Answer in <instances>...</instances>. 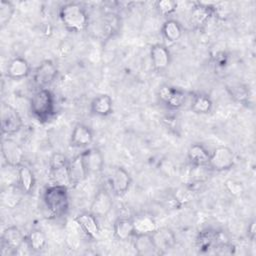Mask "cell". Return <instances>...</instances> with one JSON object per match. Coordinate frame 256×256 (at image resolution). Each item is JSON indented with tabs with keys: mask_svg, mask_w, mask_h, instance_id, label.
Returning a JSON list of instances; mask_svg holds the SVG:
<instances>
[{
	"mask_svg": "<svg viewBox=\"0 0 256 256\" xmlns=\"http://www.w3.org/2000/svg\"><path fill=\"white\" fill-rule=\"evenodd\" d=\"M59 18L64 27L73 33L84 31L89 22L86 10L75 2L64 4L59 10Z\"/></svg>",
	"mask_w": 256,
	"mask_h": 256,
	"instance_id": "6da1fadb",
	"label": "cell"
},
{
	"mask_svg": "<svg viewBox=\"0 0 256 256\" xmlns=\"http://www.w3.org/2000/svg\"><path fill=\"white\" fill-rule=\"evenodd\" d=\"M30 109L40 121L50 119L55 109V100L52 92L47 88H42L35 92L30 100Z\"/></svg>",
	"mask_w": 256,
	"mask_h": 256,
	"instance_id": "7a4b0ae2",
	"label": "cell"
},
{
	"mask_svg": "<svg viewBox=\"0 0 256 256\" xmlns=\"http://www.w3.org/2000/svg\"><path fill=\"white\" fill-rule=\"evenodd\" d=\"M44 202L52 215L64 214L68 208L67 187L53 185L47 188L44 194Z\"/></svg>",
	"mask_w": 256,
	"mask_h": 256,
	"instance_id": "3957f363",
	"label": "cell"
},
{
	"mask_svg": "<svg viewBox=\"0 0 256 256\" xmlns=\"http://www.w3.org/2000/svg\"><path fill=\"white\" fill-rule=\"evenodd\" d=\"M235 154L227 146H219L212 153L208 162V167L215 171H226L231 169L235 164Z\"/></svg>",
	"mask_w": 256,
	"mask_h": 256,
	"instance_id": "277c9868",
	"label": "cell"
},
{
	"mask_svg": "<svg viewBox=\"0 0 256 256\" xmlns=\"http://www.w3.org/2000/svg\"><path fill=\"white\" fill-rule=\"evenodd\" d=\"M22 119L18 111L11 106L3 102L1 104V131L3 134L13 135L22 128Z\"/></svg>",
	"mask_w": 256,
	"mask_h": 256,
	"instance_id": "5b68a950",
	"label": "cell"
},
{
	"mask_svg": "<svg viewBox=\"0 0 256 256\" xmlns=\"http://www.w3.org/2000/svg\"><path fill=\"white\" fill-rule=\"evenodd\" d=\"M25 240L26 238L19 228L15 226L6 228L1 235V254H16Z\"/></svg>",
	"mask_w": 256,
	"mask_h": 256,
	"instance_id": "8992f818",
	"label": "cell"
},
{
	"mask_svg": "<svg viewBox=\"0 0 256 256\" xmlns=\"http://www.w3.org/2000/svg\"><path fill=\"white\" fill-rule=\"evenodd\" d=\"M1 153L6 165L18 168L23 164L24 150L16 141L9 138L3 139Z\"/></svg>",
	"mask_w": 256,
	"mask_h": 256,
	"instance_id": "52a82bcc",
	"label": "cell"
},
{
	"mask_svg": "<svg viewBox=\"0 0 256 256\" xmlns=\"http://www.w3.org/2000/svg\"><path fill=\"white\" fill-rule=\"evenodd\" d=\"M131 183V176L129 172L123 167L114 168L109 176V184L111 190L116 196L125 195L128 192Z\"/></svg>",
	"mask_w": 256,
	"mask_h": 256,
	"instance_id": "ba28073f",
	"label": "cell"
},
{
	"mask_svg": "<svg viewBox=\"0 0 256 256\" xmlns=\"http://www.w3.org/2000/svg\"><path fill=\"white\" fill-rule=\"evenodd\" d=\"M58 69L53 61L44 60L41 64L35 69L34 72V82L37 86L46 88L49 86L57 77Z\"/></svg>",
	"mask_w": 256,
	"mask_h": 256,
	"instance_id": "9c48e42d",
	"label": "cell"
},
{
	"mask_svg": "<svg viewBox=\"0 0 256 256\" xmlns=\"http://www.w3.org/2000/svg\"><path fill=\"white\" fill-rule=\"evenodd\" d=\"M158 95L160 100L171 109L180 108L186 100V94L183 90L169 85L161 86Z\"/></svg>",
	"mask_w": 256,
	"mask_h": 256,
	"instance_id": "30bf717a",
	"label": "cell"
},
{
	"mask_svg": "<svg viewBox=\"0 0 256 256\" xmlns=\"http://www.w3.org/2000/svg\"><path fill=\"white\" fill-rule=\"evenodd\" d=\"M151 238L157 253H165L175 245L174 233L168 228H157L152 234Z\"/></svg>",
	"mask_w": 256,
	"mask_h": 256,
	"instance_id": "8fae6325",
	"label": "cell"
},
{
	"mask_svg": "<svg viewBox=\"0 0 256 256\" xmlns=\"http://www.w3.org/2000/svg\"><path fill=\"white\" fill-rule=\"evenodd\" d=\"M113 201L105 189H100L94 196L90 206V212L96 217H105L112 209Z\"/></svg>",
	"mask_w": 256,
	"mask_h": 256,
	"instance_id": "7c38bea8",
	"label": "cell"
},
{
	"mask_svg": "<svg viewBox=\"0 0 256 256\" xmlns=\"http://www.w3.org/2000/svg\"><path fill=\"white\" fill-rule=\"evenodd\" d=\"M85 168L90 173H99L104 167V157L98 148H89L81 153Z\"/></svg>",
	"mask_w": 256,
	"mask_h": 256,
	"instance_id": "4fadbf2b",
	"label": "cell"
},
{
	"mask_svg": "<svg viewBox=\"0 0 256 256\" xmlns=\"http://www.w3.org/2000/svg\"><path fill=\"white\" fill-rule=\"evenodd\" d=\"M150 58L153 68L158 71H164L171 62V55L168 48L163 44H154L150 49Z\"/></svg>",
	"mask_w": 256,
	"mask_h": 256,
	"instance_id": "5bb4252c",
	"label": "cell"
},
{
	"mask_svg": "<svg viewBox=\"0 0 256 256\" xmlns=\"http://www.w3.org/2000/svg\"><path fill=\"white\" fill-rule=\"evenodd\" d=\"M94 135L92 130L81 123H78L74 126L71 137L70 143L74 147H86L93 142Z\"/></svg>",
	"mask_w": 256,
	"mask_h": 256,
	"instance_id": "9a60e30c",
	"label": "cell"
},
{
	"mask_svg": "<svg viewBox=\"0 0 256 256\" xmlns=\"http://www.w3.org/2000/svg\"><path fill=\"white\" fill-rule=\"evenodd\" d=\"M212 13H213V8L209 4L198 2L197 6H195L191 11V15H190L191 25H193L195 28H198V29L204 27L208 23L210 17L212 16Z\"/></svg>",
	"mask_w": 256,
	"mask_h": 256,
	"instance_id": "2e32d148",
	"label": "cell"
},
{
	"mask_svg": "<svg viewBox=\"0 0 256 256\" xmlns=\"http://www.w3.org/2000/svg\"><path fill=\"white\" fill-rule=\"evenodd\" d=\"M68 173H69V179H70L71 186H76L86 179L88 172L83 163L81 154L77 155L71 161H69Z\"/></svg>",
	"mask_w": 256,
	"mask_h": 256,
	"instance_id": "e0dca14e",
	"label": "cell"
},
{
	"mask_svg": "<svg viewBox=\"0 0 256 256\" xmlns=\"http://www.w3.org/2000/svg\"><path fill=\"white\" fill-rule=\"evenodd\" d=\"M30 65L26 59L22 57H16L9 61L6 74L11 79L20 80L27 77L30 73Z\"/></svg>",
	"mask_w": 256,
	"mask_h": 256,
	"instance_id": "ac0fdd59",
	"label": "cell"
},
{
	"mask_svg": "<svg viewBox=\"0 0 256 256\" xmlns=\"http://www.w3.org/2000/svg\"><path fill=\"white\" fill-rule=\"evenodd\" d=\"M188 159L194 167H206L208 166L210 153L209 151L199 143L192 144L187 152Z\"/></svg>",
	"mask_w": 256,
	"mask_h": 256,
	"instance_id": "d6986e66",
	"label": "cell"
},
{
	"mask_svg": "<svg viewBox=\"0 0 256 256\" xmlns=\"http://www.w3.org/2000/svg\"><path fill=\"white\" fill-rule=\"evenodd\" d=\"M97 217L90 213H81L76 216L75 221L80 226V228L91 238H96L99 235V225L97 222Z\"/></svg>",
	"mask_w": 256,
	"mask_h": 256,
	"instance_id": "ffe728a7",
	"label": "cell"
},
{
	"mask_svg": "<svg viewBox=\"0 0 256 256\" xmlns=\"http://www.w3.org/2000/svg\"><path fill=\"white\" fill-rule=\"evenodd\" d=\"M91 112L98 116H108L113 111V101L107 94L96 96L90 104Z\"/></svg>",
	"mask_w": 256,
	"mask_h": 256,
	"instance_id": "44dd1931",
	"label": "cell"
},
{
	"mask_svg": "<svg viewBox=\"0 0 256 256\" xmlns=\"http://www.w3.org/2000/svg\"><path fill=\"white\" fill-rule=\"evenodd\" d=\"M132 219L134 225V235L152 234L158 228L155 220L150 215L142 214Z\"/></svg>",
	"mask_w": 256,
	"mask_h": 256,
	"instance_id": "7402d4cb",
	"label": "cell"
},
{
	"mask_svg": "<svg viewBox=\"0 0 256 256\" xmlns=\"http://www.w3.org/2000/svg\"><path fill=\"white\" fill-rule=\"evenodd\" d=\"M18 186L24 194L31 193L35 186L34 173L24 164L18 167Z\"/></svg>",
	"mask_w": 256,
	"mask_h": 256,
	"instance_id": "603a6c76",
	"label": "cell"
},
{
	"mask_svg": "<svg viewBox=\"0 0 256 256\" xmlns=\"http://www.w3.org/2000/svg\"><path fill=\"white\" fill-rule=\"evenodd\" d=\"M114 236L119 240H127L134 235L132 218H118L113 225Z\"/></svg>",
	"mask_w": 256,
	"mask_h": 256,
	"instance_id": "cb8c5ba5",
	"label": "cell"
},
{
	"mask_svg": "<svg viewBox=\"0 0 256 256\" xmlns=\"http://www.w3.org/2000/svg\"><path fill=\"white\" fill-rule=\"evenodd\" d=\"M163 37L169 42H176L182 36V27L178 21L174 19H168L164 22L161 28Z\"/></svg>",
	"mask_w": 256,
	"mask_h": 256,
	"instance_id": "d4e9b609",
	"label": "cell"
},
{
	"mask_svg": "<svg viewBox=\"0 0 256 256\" xmlns=\"http://www.w3.org/2000/svg\"><path fill=\"white\" fill-rule=\"evenodd\" d=\"M68 163L55 167H50V178L53 182V185L63 186L67 188L71 186L68 173Z\"/></svg>",
	"mask_w": 256,
	"mask_h": 256,
	"instance_id": "484cf974",
	"label": "cell"
},
{
	"mask_svg": "<svg viewBox=\"0 0 256 256\" xmlns=\"http://www.w3.org/2000/svg\"><path fill=\"white\" fill-rule=\"evenodd\" d=\"M134 236H135L134 248L138 254L147 255V254H152L154 252L157 253L151 238V234L134 235Z\"/></svg>",
	"mask_w": 256,
	"mask_h": 256,
	"instance_id": "4316f807",
	"label": "cell"
},
{
	"mask_svg": "<svg viewBox=\"0 0 256 256\" xmlns=\"http://www.w3.org/2000/svg\"><path fill=\"white\" fill-rule=\"evenodd\" d=\"M212 100L209 96L204 94H198L193 97L191 103V110L195 114H207L212 110Z\"/></svg>",
	"mask_w": 256,
	"mask_h": 256,
	"instance_id": "83f0119b",
	"label": "cell"
},
{
	"mask_svg": "<svg viewBox=\"0 0 256 256\" xmlns=\"http://www.w3.org/2000/svg\"><path fill=\"white\" fill-rule=\"evenodd\" d=\"M220 240V234L215 231H206L200 233L197 243L198 247L201 250H208L209 248H215L218 244L222 243L219 242Z\"/></svg>",
	"mask_w": 256,
	"mask_h": 256,
	"instance_id": "f1b7e54d",
	"label": "cell"
},
{
	"mask_svg": "<svg viewBox=\"0 0 256 256\" xmlns=\"http://www.w3.org/2000/svg\"><path fill=\"white\" fill-rule=\"evenodd\" d=\"M26 240L29 244L30 249L35 252L43 250L46 245V237L44 233L38 229L32 230L26 237Z\"/></svg>",
	"mask_w": 256,
	"mask_h": 256,
	"instance_id": "f546056e",
	"label": "cell"
},
{
	"mask_svg": "<svg viewBox=\"0 0 256 256\" xmlns=\"http://www.w3.org/2000/svg\"><path fill=\"white\" fill-rule=\"evenodd\" d=\"M21 190L17 184V187L15 185L12 186H7V192L3 193V203H5V205L7 207H15L21 199V196L19 195V191Z\"/></svg>",
	"mask_w": 256,
	"mask_h": 256,
	"instance_id": "4dcf8cb0",
	"label": "cell"
},
{
	"mask_svg": "<svg viewBox=\"0 0 256 256\" xmlns=\"http://www.w3.org/2000/svg\"><path fill=\"white\" fill-rule=\"evenodd\" d=\"M15 12L14 5L10 1L1 0L0 1V25L4 28L12 19Z\"/></svg>",
	"mask_w": 256,
	"mask_h": 256,
	"instance_id": "1f68e13d",
	"label": "cell"
},
{
	"mask_svg": "<svg viewBox=\"0 0 256 256\" xmlns=\"http://www.w3.org/2000/svg\"><path fill=\"white\" fill-rule=\"evenodd\" d=\"M155 7L160 14H162L164 16H168L175 12L177 3L172 0H160V1L156 2Z\"/></svg>",
	"mask_w": 256,
	"mask_h": 256,
	"instance_id": "d6a6232c",
	"label": "cell"
},
{
	"mask_svg": "<svg viewBox=\"0 0 256 256\" xmlns=\"http://www.w3.org/2000/svg\"><path fill=\"white\" fill-rule=\"evenodd\" d=\"M193 191L188 187H179L174 192V199L175 201L179 202L180 204L188 203L193 198Z\"/></svg>",
	"mask_w": 256,
	"mask_h": 256,
	"instance_id": "836d02e7",
	"label": "cell"
},
{
	"mask_svg": "<svg viewBox=\"0 0 256 256\" xmlns=\"http://www.w3.org/2000/svg\"><path fill=\"white\" fill-rule=\"evenodd\" d=\"M225 188L231 195H234V196H240L244 191V187L242 183L234 179L226 180Z\"/></svg>",
	"mask_w": 256,
	"mask_h": 256,
	"instance_id": "e575fe53",
	"label": "cell"
},
{
	"mask_svg": "<svg viewBox=\"0 0 256 256\" xmlns=\"http://www.w3.org/2000/svg\"><path fill=\"white\" fill-rule=\"evenodd\" d=\"M231 95L239 102H244L248 98V91L242 86L233 87L231 90Z\"/></svg>",
	"mask_w": 256,
	"mask_h": 256,
	"instance_id": "d590c367",
	"label": "cell"
},
{
	"mask_svg": "<svg viewBox=\"0 0 256 256\" xmlns=\"http://www.w3.org/2000/svg\"><path fill=\"white\" fill-rule=\"evenodd\" d=\"M248 236L251 240L255 238V221H252L248 226Z\"/></svg>",
	"mask_w": 256,
	"mask_h": 256,
	"instance_id": "8d00e7d4",
	"label": "cell"
}]
</instances>
